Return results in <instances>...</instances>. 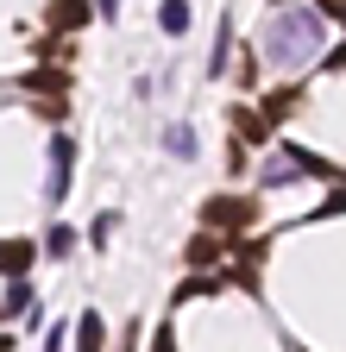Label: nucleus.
<instances>
[{
	"mask_svg": "<svg viewBox=\"0 0 346 352\" xmlns=\"http://www.w3.org/2000/svg\"><path fill=\"white\" fill-rule=\"evenodd\" d=\"M327 44V19L315 7H290V0H277L271 19H265V38H258V51H265L277 69H309L321 57Z\"/></svg>",
	"mask_w": 346,
	"mask_h": 352,
	"instance_id": "obj_1",
	"label": "nucleus"
},
{
	"mask_svg": "<svg viewBox=\"0 0 346 352\" xmlns=\"http://www.w3.org/2000/svg\"><path fill=\"white\" fill-rule=\"evenodd\" d=\"M45 157H51V170H45V208H57L69 195V176H76V139L57 132V139L45 145Z\"/></svg>",
	"mask_w": 346,
	"mask_h": 352,
	"instance_id": "obj_2",
	"label": "nucleus"
},
{
	"mask_svg": "<svg viewBox=\"0 0 346 352\" xmlns=\"http://www.w3.org/2000/svg\"><path fill=\"white\" fill-rule=\"evenodd\" d=\"M252 220H258V201H246V195H214L202 208V227L208 233H246Z\"/></svg>",
	"mask_w": 346,
	"mask_h": 352,
	"instance_id": "obj_3",
	"label": "nucleus"
},
{
	"mask_svg": "<svg viewBox=\"0 0 346 352\" xmlns=\"http://www.w3.org/2000/svg\"><path fill=\"white\" fill-rule=\"evenodd\" d=\"M95 19V0H51V13H45V25L57 32V38H69V32H82Z\"/></svg>",
	"mask_w": 346,
	"mask_h": 352,
	"instance_id": "obj_4",
	"label": "nucleus"
},
{
	"mask_svg": "<svg viewBox=\"0 0 346 352\" xmlns=\"http://www.w3.org/2000/svg\"><path fill=\"white\" fill-rule=\"evenodd\" d=\"M38 252H45V245H32V239H0V277H7V283H13V277H25Z\"/></svg>",
	"mask_w": 346,
	"mask_h": 352,
	"instance_id": "obj_5",
	"label": "nucleus"
},
{
	"mask_svg": "<svg viewBox=\"0 0 346 352\" xmlns=\"http://www.w3.org/2000/svg\"><path fill=\"white\" fill-rule=\"evenodd\" d=\"M302 107V88L290 82V88H271V95H265V107H258V113H265V126H283L290 113Z\"/></svg>",
	"mask_w": 346,
	"mask_h": 352,
	"instance_id": "obj_6",
	"label": "nucleus"
},
{
	"mask_svg": "<svg viewBox=\"0 0 346 352\" xmlns=\"http://www.w3.org/2000/svg\"><path fill=\"white\" fill-rule=\"evenodd\" d=\"M76 352H107V327H101L95 308H89V315H76Z\"/></svg>",
	"mask_w": 346,
	"mask_h": 352,
	"instance_id": "obj_7",
	"label": "nucleus"
},
{
	"mask_svg": "<svg viewBox=\"0 0 346 352\" xmlns=\"http://www.w3.org/2000/svg\"><path fill=\"white\" fill-rule=\"evenodd\" d=\"M233 69V19H221V32H214V51H208V76H227Z\"/></svg>",
	"mask_w": 346,
	"mask_h": 352,
	"instance_id": "obj_8",
	"label": "nucleus"
},
{
	"mask_svg": "<svg viewBox=\"0 0 346 352\" xmlns=\"http://www.w3.org/2000/svg\"><path fill=\"white\" fill-rule=\"evenodd\" d=\"M265 113H258V107H233V139H246V145H265Z\"/></svg>",
	"mask_w": 346,
	"mask_h": 352,
	"instance_id": "obj_9",
	"label": "nucleus"
},
{
	"mask_svg": "<svg viewBox=\"0 0 346 352\" xmlns=\"http://www.w3.org/2000/svg\"><path fill=\"white\" fill-rule=\"evenodd\" d=\"M183 258L195 264V271H208V264H221V239H214V233H195V239L183 245Z\"/></svg>",
	"mask_w": 346,
	"mask_h": 352,
	"instance_id": "obj_10",
	"label": "nucleus"
},
{
	"mask_svg": "<svg viewBox=\"0 0 346 352\" xmlns=\"http://www.w3.org/2000/svg\"><path fill=\"white\" fill-rule=\"evenodd\" d=\"M158 25H164V38H183L189 32V0H164V7H158Z\"/></svg>",
	"mask_w": 346,
	"mask_h": 352,
	"instance_id": "obj_11",
	"label": "nucleus"
},
{
	"mask_svg": "<svg viewBox=\"0 0 346 352\" xmlns=\"http://www.w3.org/2000/svg\"><path fill=\"white\" fill-rule=\"evenodd\" d=\"M164 151H170V157H195V126H189V120H177V126L164 132Z\"/></svg>",
	"mask_w": 346,
	"mask_h": 352,
	"instance_id": "obj_12",
	"label": "nucleus"
},
{
	"mask_svg": "<svg viewBox=\"0 0 346 352\" xmlns=\"http://www.w3.org/2000/svg\"><path fill=\"white\" fill-rule=\"evenodd\" d=\"M25 308H32V283L13 277V283H7V302H0V315H25Z\"/></svg>",
	"mask_w": 346,
	"mask_h": 352,
	"instance_id": "obj_13",
	"label": "nucleus"
},
{
	"mask_svg": "<svg viewBox=\"0 0 346 352\" xmlns=\"http://www.w3.org/2000/svg\"><path fill=\"white\" fill-rule=\"evenodd\" d=\"M76 252V227H51L45 233V258H69Z\"/></svg>",
	"mask_w": 346,
	"mask_h": 352,
	"instance_id": "obj_14",
	"label": "nucleus"
},
{
	"mask_svg": "<svg viewBox=\"0 0 346 352\" xmlns=\"http://www.w3.org/2000/svg\"><path fill=\"white\" fill-rule=\"evenodd\" d=\"M25 88H32V95H63V76H57V69H32Z\"/></svg>",
	"mask_w": 346,
	"mask_h": 352,
	"instance_id": "obj_15",
	"label": "nucleus"
},
{
	"mask_svg": "<svg viewBox=\"0 0 346 352\" xmlns=\"http://www.w3.org/2000/svg\"><path fill=\"white\" fill-rule=\"evenodd\" d=\"M233 76H239V82L252 88V82H258V57H239V63H233Z\"/></svg>",
	"mask_w": 346,
	"mask_h": 352,
	"instance_id": "obj_16",
	"label": "nucleus"
},
{
	"mask_svg": "<svg viewBox=\"0 0 346 352\" xmlns=\"http://www.w3.org/2000/svg\"><path fill=\"white\" fill-rule=\"evenodd\" d=\"M63 346H69V327H63V321H57V327H51V333H45V352H63Z\"/></svg>",
	"mask_w": 346,
	"mask_h": 352,
	"instance_id": "obj_17",
	"label": "nucleus"
},
{
	"mask_svg": "<svg viewBox=\"0 0 346 352\" xmlns=\"http://www.w3.org/2000/svg\"><path fill=\"white\" fill-rule=\"evenodd\" d=\"M315 13H321V19H340V25H346V0H321Z\"/></svg>",
	"mask_w": 346,
	"mask_h": 352,
	"instance_id": "obj_18",
	"label": "nucleus"
},
{
	"mask_svg": "<svg viewBox=\"0 0 346 352\" xmlns=\"http://www.w3.org/2000/svg\"><path fill=\"white\" fill-rule=\"evenodd\" d=\"M151 352H177V333H170V327H158V333H151Z\"/></svg>",
	"mask_w": 346,
	"mask_h": 352,
	"instance_id": "obj_19",
	"label": "nucleus"
},
{
	"mask_svg": "<svg viewBox=\"0 0 346 352\" xmlns=\"http://www.w3.org/2000/svg\"><path fill=\"white\" fill-rule=\"evenodd\" d=\"M340 208H346V189H334V195L321 201V214H340Z\"/></svg>",
	"mask_w": 346,
	"mask_h": 352,
	"instance_id": "obj_20",
	"label": "nucleus"
},
{
	"mask_svg": "<svg viewBox=\"0 0 346 352\" xmlns=\"http://www.w3.org/2000/svg\"><path fill=\"white\" fill-rule=\"evenodd\" d=\"M95 13L101 19H120V0H95Z\"/></svg>",
	"mask_w": 346,
	"mask_h": 352,
	"instance_id": "obj_21",
	"label": "nucleus"
},
{
	"mask_svg": "<svg viewBox=\"0 0 346 352\" xmlns=\"http://www.w3.org/2000/svg\"><path fill=\"white\" fill-rule=\"evenodd\" d=\"M321 63H327V69H346V44H340V51H327Z\"/></svg>",
	"mask_w": 346,
	"mask_h": 352,
	"instance_id": "obj_22",
	"label": "nucleus"
},
{
	"mask_svg": "<svg viewBox=\"0 0 346 352\" xmlns=\"http://www.w3.org/2000/svg\"><path fill=\"white\" fill-rule=\"evenodd\" d=\"M0 352H7V333H0Z\"/></svg>",
	"mask_w": 346,
	"mask_h": 352,
	"instance_id": "obj_23",
	"label": "nucleus"
}]
</instances>
